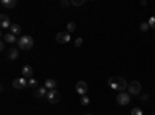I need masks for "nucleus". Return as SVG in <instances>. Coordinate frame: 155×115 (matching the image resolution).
Returning <instances> with one entry per match:
<instances>
[{
  "mask_svg": "<svg viewBox=\"0 0 155 115\" xmlns=\"http://www.w3.org/2000/svg\"><path fill=\"white\" fill-rule=\"evenodd\" d=\"M17 44L22 50H30V48H33V45H34V40H33L31 36H22L17 40Z\"/></svg>",
  "mask_w": 155,
  "mask_h": 115,
  "instance_id": "2",
  "label": "nucleus"
},
{
  "mask_svg": "<svg viewBox=\"0 0 155 115\" xmlns=\"http://www.w3.org/2000/svg\"><path fill=\"white\" fill-rule=\"evenodd\" d=\"M127 86H129V84L126 83L124 78L116 76V78H110V79H109V87H110V89H113V90L124 92V90L127 89Z\"/></svg>",
  "mask_w": 155,
  "mask_h": 115,
  "instance_id": "1",
  "label": "nucleus"
},
{
  "mask_svg": "<svg viewBox=\"0 0 155 115\" xmlns=\"http://www.w3.org/2000/svg\"><path fill=\"white\" fill-rule=\"evenodd\" d=\"M87 115H92V114H87Z\"/></svg>",
  "mask_w": 155,
  "mask_h": 115,
  "instance_id": "27",
  "label": "nucleus"
},
{
  "mask_svg": "<svg viewBox=\"0 0 155 115\" xmlns=\"http://www.w3.org/2000/svg\"><path fill=\"white\" fill-rule=\"evenodd\" d=\"M87 90H89V86H87L85 81H79V83L76 84V92L79 93L81 97H84L87 93Z\"/></svg>",
  "mask_w": 155,
  "mask_h": 115,
  "instance_id": "8",
  "label": "nucleus"
},
{
  "mask_svg": "<svg viewBox=\"0 0 155 115\" xmlns=\"http://www.w3.org/2000/svg\"><path fill=\"white\" fill-rule=\"evenodd\" d=\"M132 115H143V111H141L140 107H133V109H132Z\"/></svg>",
  "mask_w": 155,
  "mask_h": 115,
  "instance_id": "20",
  "label": "nucleus"
},
{
  "mask_svg": "<svg viewBox=\"0 0 155 115\" xmlns=\"http://www.w3.org/2000/svg\"><path fill=\"white\" fill-rule=\"evenodd\" d=\"M81 45H82V39H81V37H78V39L75 40V47H78V48H79Z\"/></svg>",
  "mask_w": 155,
  "mask_h": 115,
  "instance_id": "24",
  "label": "nucleus"
},
{
  "mask_svg": "<svg viewBox=\"0 0 155 115\" xmlns=\"http://www.w3.org/2000/svg\"><path fill=\"white\" fill-rule=\"evenodd\" d=\"M47 93H48L47 87H37V89L34 90V97H36V98H45Z\"/></svg>",
  "mask_w": 155,
  "mask_h": 115,
  "instance_id": "11",
  "label": "nucleus"
},
{
  "mask_svg": "<svg viewBox=\"0 0 155 115\" xmlns=\"http://www.w3.org/2000/svg\"><path fill=\"white\" fill-rule=\"evenodd\" d=\"M17 5L16 0H2V6L3 8H14Z\"/></svg>",
  "mask_w": 155,
  "mask_h": 115,
  "instance_id": "14",
  "label": "nucleus"
},
{
  "mask_svg": "<svg viewBox=\"0 0 155 115\" xmlns=\"http://www.w3.org/2000/svg\"><path fill=\"white\" fill-rule=\"evenodd\" d=\"M147 23H149L151 28H155V16H152L149 20H147Z\"/></svg>",
  "mask_w": 155,
  "mask_h": 115,
  "instance_id": "22",
  "label": "nucleus"
},
{
  "mask_svg": "<svg viewBox=\"0 0 155 115\" xmlns=\"http://www.w3.org/2000/svg\"><path fill=\"white\" fill-rule=\"evenodd\" d=\"M71 5H75V6H81V5H84V0H71Z\"/></svg>",
  "mask_w": 155,
  "mask_h": 115,
  "instance_id": "23",
  "label": "nucleus"
},
{
  "mask_svg": "<svg viewBox=\"0 0 155 115\" xmlns=\"http://www.w3.org/2000/svg\"><path fill=\"white\" fill-rule=\"evenodd\" d=\"M140 28H141V31H147V30L151 28V26H149V23H147V22H143V23H141V26H140Z\"/></svg>",
  "mask_w": 155,
  "mask_h": 115,
  "instance_id": "21",
  "label": "nucleus"
},
{
  "mask_svg": "<svg viewBox=\"0 0 155 115\" xmlns=\"http://www.w3.org/2000/svg\"><path fill=\"white\" fill-rule=\"evenodd\" d=\"M70 33L68 31H59L57 33V36H56V40L59 44H67V42H70Z\"/></svg>",
  "mask_w": 155,
  "mask_h": 115,
  "instance_id": "6",
  "label": "nucleus"
},
{
  "mask_svg": "<svg viewBox=\"0 0 155 115\" xmlns=\"http://www.w3.org/2000/svg\"><path fill=\"white\" fill-rule=\"evenodd\" d=\"M8 58L12 59V61L17 59V58H19V50H17V48H9V51H8Z\"/></svg>",
  "mask_w": 155,
  "mask_h": 115,
  "instance_id": "15",
  "label": "nucleus"
},
{
  "mask_svg": "<svg viewBox=\"0 0 155 115\" xmlns=\"http://www.w3.org/2000/svg\"><path fill=\"white\" fill-rule=\"evenodd\" d=\"M33 75H34V72H33V67L31 65H23L22 67V76L23 78L30 79V78H33Z\"/></svg>",
  "mask_w": 155,
  "mask_h": 115,
  "instance_id": "9",
  "label": "nucleus"
},
{
  "mask_svg": "<svg viewBox=\"0 0 155 115\" xmlns=\"http://www.w3.org/2000/svg\"><path fill=\"white\" fill-rule=\"evenodd\" d=\"M127 90H129V95H138L141 90V84L138 81H132V83L127 86Z\"/></svg>",
  "mask_w": 155,
  "mask_h": 115,
  "instance_id": "3",
  "label": "nucleus"
},
{
  "mask_svg": "<svg viewBox=\"0 0 155 115\" xmlns=\"http://www.w3.org/2000/svg\"><path fill=\"white\" fill-rule=\"evenodd\" d=\"M28 86H30V87H37V81H36L34 78H30V79H28Z\"/></svg>",
  "mask_w": 155,
  "mask_h": 115,
  "instance_id": "19",
  "label": "nucleus"
},
{
  "mask_svg": "<svg viewBox=\"0 0 155 115\" xmlns=\"http://www.w3.org/2000/svg\"><path fill=\"white\" fill-rule=\"evenodd\" d=\"M75 30H76V23L75 22H68V23H67V31H68V33L75 31Z\"/></svg>",
  "mask_w": 155,
  "mask_h": 115,
  "instance_id": "17",
  "label": "nucleus"
},
{
  "mask_svg": "<svg viewBox=\"0 0 155 115\" xmlns=\"http://www.w3.org/2000/svg\"><path fill=\"white\" fill-rule=\"evenodd\" d=\"M71 2H67V0H64V2H62V6H68Z\"/></svg>",
  "mask_w": 155,
  "mask_h": 115,
  "instance_id": "26",
  "label": "nucleus"
},
{
  "mask_svg": "<svg viewBox=\"0 0 155 115\" xmlns=\"http://www.w3.org/2000/svg\"><path fill=\"white\" fill-rule=\"evenodd\" d=\"M116 101H118V104H121V106H127L130 103V95H129V93H126V92H119L118 97H116Z\"/></svg>",
  "mask_w": 155,
  "mask_h": 115,
  "instance_id": "4",
  "label": "nucleus"
},
{
  "mask_svg": "<svg viewBox=\"0 0 155 115\" xmlns=\"http://www.w3.org/2000/svg\"><path fill=\"white\" fill-rule=\"evenodd\" d=\"M11 22H9V17L6 16V14H2L0 16V26H2V28L5 30V28H11Z\"/></svg>",
  "mask_w": 155,
  "mask_h": 115,
  "instance_id": "10",
  "label": "nucleus"
},
{
  "mask_svg": "<svg viewBox=\"0 0 155 115\" xmlns=\"http://www.w3.org/2000/svg\"><path fill=\"white\" fill-rule=\"evenodd\" d=\"M2 37H3L5 42H8V44H14V42H17V40H19V39H16V36L12 34V33H5Z\"/></svg>",
  "mask_w": 155,
  "mask_h": 115,
  "instance_id": "12",
  "label": "nucleus"
},
{
  "mask_svg": "<svg viewBox=\"0 0 155 115\" xmlns=\"http://www.w3.org/2000/svg\"><path fill=\"white\" fill-rule=\"evenodd\" d=\"M11 33H12V34H14V36H17V34H20V26L17 25V23H12L11 25Z\"/></svg>",
  "mask_w": 155,
  "mask_h": 115,
  "instance_id": "16",
  "label": "nucleus"
},
{
  "mask_svg": "<svg viewBox=\"0 0 155 115\" xmlns=\"http://www.w3.org/2000/svg\"><path fill=\"white\" fill-rule=\"evenodd\" d=\"M90 103V98L89 97H81V104H82V106H87V104H89Z\"/></svg>",
  "mask_w": 155,
  "mask_h": 115,
  "instance_id": "18",
  "label": "nucleus"
},
{
  "mask_svg": "<svg viewBox=\"0 0 155 115\" xmlns=\"http://www.w3.org/2000/svg\"><path fill=\"white\" fill-rule=\"evenodd\" d=\"M147 100H149V95H143V97H141V101H147Z\"/></svg>",
  "mask_w": 155,
  "mask_h": 115,
  "instance_id": "25",
  "label": "nucleus"
},
{
  "mask_svg": "<svg viewBox=\"0 0 155 115\" xmlns=\"http://www.w3.org/2000/svg\"><path fill=\"white\" fill-rule=\"evenodd\" d=\"M28 86V81H26V78H16L14 81H12V87L14 89H22V87H26Z\"/></svg>",
  "mask_w": 155,
  "mask_h": 115,
  "instance_id": "7",
  "label": "nucleus"
},
{
  "mask_svg": "<svg viewBox=\"0 0 155 115\" xmlns=\"http://www.w3.org/2000/svg\"><path fill=\"white\" fill-rule=\"evenodd\" d=\"M45 87H47V90H55L56 87H57V83H56V79H47L45 81Z\"/></svg>",
  "mask_w": 155,
  "mask_h": 115,
  "instance_id": "13",
  "label": "nucleus"
},
{
  "mask_svg": "<svg viewBox=\"0 0 155 115\" xmlns=\"http://www.w3.org/2000/svg\"><path fill=\"white\" fill-rule=\"evenodd\" d=\"M47 100H48L51 104H56V103H59V100H60L59 92H57L56 89H55V90H48V93H47Z\"/></svg>",
  "mask_w": 155,
  "mask_h": 115,
  "instance_id": "5",
  "label": "nucleus"
}]
</instances>
